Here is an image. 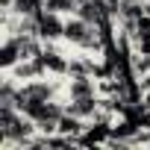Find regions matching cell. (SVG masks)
<instances>
[{"mask_svg":"<svg viewBox=\"0 0 150 150\" xmlns=\"http://www.w3.org/2000/svg\"><path fill=\"white\" fill-rule=\"evenodd\" d=\"M38 38L47 44H56L59 38H65V15H56L50 9H44L38 15Z\"/></svg>","mask_w":150,"mask_h":150,"instance_id":"6da1fadb","label":"cell"},{"mask_svg":"<svg viewBox=\"0 0 150 150\" xmlns=\"http://www.w3.org/2000/svg\"><path fill=\"white\" fill-rule=\"evenodd\" d=\"M9 77H15L18 83H27V80H38V77H44L47 74V68H44V59L41 56H33V59H21L12 71H6Z\"/></svg>","mask_w":150,"mask_h":150,"instance_id":"7a4b0ae2","label":"cell"},{"mask_svg":"<svg viewBox=\"0 0 150 150\" xmlns=\"http://www.w3.org/2000/svg\"><path fill=\"white\" fill-rule=\"evenodd\" d=\"M97 106H100V97H97V94H91V97H68L65 112H68V115H77V118H83V121H91V118L97 115Z\"/></svg>","mask_w":150,"mask_h":150,"instance_id":"3957f363","label":"cell"},{"mask_svg":"<svg viewBox=\"0 0 150 150\" xmlns=\"http://www.w3.org/2000/svg\"><path fill=\"white\" fill-rule=\"evenodd\" d=\"M41 59H44V68H47V74H56V77H68V68H71V56H62L53 44H47L44 41V53H41Z\"/></svg>","mask_w":150,"mask_h":150,"instance_id":"277c9868","label":"cell"},{"mask_svg":"<svg viewBox=\"0 0 150 150\" xmlns=\"http://www.w3.org/2000/svg\"><path fill=\"white\" fill-rule=\"evenodd\" d=\"M21 59H24V50H21L18 35H6L3 47H0V68H3V71H12Z\"/></svg>","mask_w":150,"mask_h":150,"instance_id":"5b68a950","label":"cell"},{"mask_svg":"<svg viewBox=\"0 0 150 150\" xmlns=\"http://www.w3.org/2000/svg\"><path fill=\"white\" fill-rule=\"evenodd\" d=\"M65 91H68V97H91V94H97V83H94V77H71L65 83Z\"/></svg>","mask_w":150,"mask_h":150,"instance_id":"8992f818","label":"cell"},{"mask_svg":"<svg viewBox=\"0 0 150 150\" xmlns=\"http://www.w3.org/2000/svg\"><path fill=\"white\" fill-rule=\"evenodd\" d=\"M15 15H41L44 12V0H15V6H12Z\"/></svg>","mask_w":150,"mask_h":150,"instance_id":"52a82bcc","label":"cell"},{"mask_svg":"<svg viewBox=\"0 0 150 150\" xmlns=\"http://www.w3.org/2000/svg\"><path fill=\"white\" fill-rule=\"evenodd\" d=\"M44 9L56 15H74L77 12V0H44Z\"/></svg>","mask_w":150,"mask_h":150,"instance_id":"ba28073f","label":"cell"},{"mask_svg":"<svg viewBox=\"0 0 150 150\" xmlns=\"http://www.w3.org/2000/svg\"><path fill=\"white\" fill-rule=\"evenodd\" d=\"M132 50H135V53H150V30L141 33V35L132 41Z\"/></svg>","mask_w":150,"mask_h":150,"instance_id":"9c48e42d","label":"cell"},{"mask_svg":"<svg viewBox=\"0 0 150 150\" xmlns=\"http://www.w3.org/2000/svg\"><path fill=\"white\" fill-rule=\"evenodd\" d=\"M77 3H80V0H77Z\"/></svg>","mask_w":150,"mask_h":150,"instance_id":"30bf717a","label":"cell"}]
</instances>
